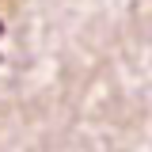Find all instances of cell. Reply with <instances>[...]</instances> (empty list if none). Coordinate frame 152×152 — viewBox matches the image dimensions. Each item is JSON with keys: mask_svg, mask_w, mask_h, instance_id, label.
<instances>
[{"mask_svg": "<svg viewBox=\"0 0 152 152\" xmlns=\"http://www.w3.org/2000/svg\"><path fill=\"white\" fill-rule=\"evenodd\" d=\"M0 34H4V23H0Z\"/></svg>", "mask_w": 152, "mask_h": 152, "instance_id": "6da1fadb", "label": "cell"}]
</instances>
